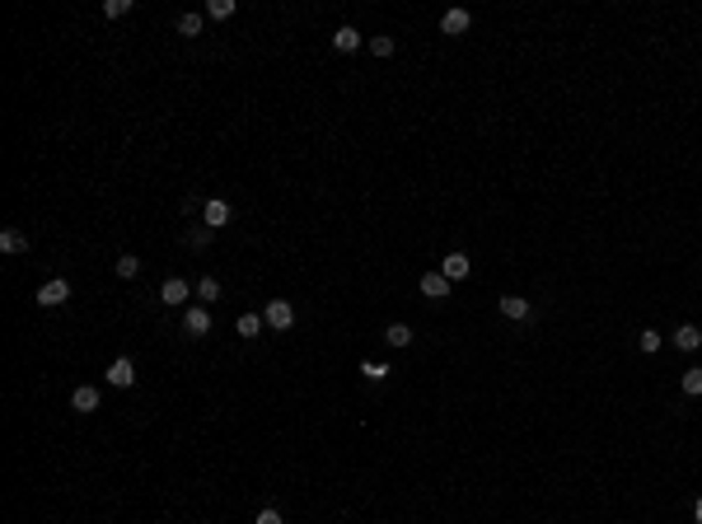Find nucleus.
Here are the masks:
<instances>
[{
	"label": "nucleus",
	"mask_w": 702,
	"mask_h": 524,
	"mask_svg": "<svg viewBox=\"0 0 702 524\" xmlns=\"http://www.w3.org/2000/svg\"><path fill=\"white\" fill-rule=\"evenodd\" d=\"M253 524H286V520H281V510H277V506H263Z\"/></svg>",
	"instance_id": "nucleus-27"
},
{
	"label": "nucleus",
	"mask_w": 702,
	"mask_h": 524,
	"mask_svg": "<svg viewBox=\"0 0 702 524\" xmlns=\"http://www.w3.org/2000/svg\"><path fill=\"white\" fill-rule=\"evenodd\" d=\"M197 295H202V300H220V281L216 277H202V281H197Z\"/></svg>",
	"instance_id": "nucleus-23"
},
{
	"label": "nucleus",
	"mask_w": 702,
	"mask_h": 524,
	"mask_svg": "<svg viewBox=\"0 0 702 524\" xmlns=\"http://www.w3.org/2000/svg\"><path fill=\"white\" fill-rule=\"evenodd\" d=\"M230 15H234V0H206V19L220 24V19H230Z\"/></svg>",
	"instance_id": "nucleus-20"
},
{
	"label": "nucleus",
	"mask_w": 702,
	"mask_h": 524,
	"mask_svg": "<svg viewBox=\"0 0 702 524\" xmlns=\"http://www.w3.org/2000/svg\"><path fill=\"white\" fill-rule=\"evenodd\" d=\"M370 52H374V57H393V38H389V33L370 38Z\"/></svg>",
	"instance_id": "nucleus-26"
},
{
	"label": "nucleus",
	"mask_w": 702,
	"mask_h": 524,
	"mask_svg": "<svg viewBox=\"0 0 702 524\" xmlns=\"http://www.w3.org/2000/svg\"><path fill=\"white\" fill-rule=\"evenodd\" d=\"M202 24H206V15H178V33H183V38H197Z\"/></svg>",
	"instance_id": "nucleus-19"
},
{
	"label": "nucleus",
	"mask_w": 702,
	"mask_h": 524,
	"mask_svg": "<svg viewBox=\"0 0 702 524\" xmlns=\"http://www.w3.org/2000/svg\"><path fill=\"white\" fill-rule=\"evenodd\" d=\"M211 239H216V230H211V225H197V230H187L183 244H187V248H206Z\"/></svg>",
	"instance_id": "nucleus-17"
},
{
	"label": "nucleus",
	"mask_w": 702,
	"mask_h": 524,
	"mask_svg": "<svg viewBox=\"0 0 702 524\" xmlns=\"http://www.w3.org/2000/svg\"><path fill=\"white\" fill-rule=\"evenodd\" d=\"M384 342H389V347H412V328H407V323H389V328H384Z\"/></svg>",
	"instance_id": "nucleus-16"
},
{
	"label": "nucleus",
	"mask_w": 702,
	"mask_h": 524,
	"mask_svg": "<svg viewBox=\"0 0 702 524\" xmlns=\"http://www.w3.org/2000/svg\"><path fill=\"white\" fill-rule=\"evenodd\" d=\"M468 267H473V262H468V253H445V262H440V277H445V281H464Z\"/></svg>",
	"instance_id": "nucleus-6"
},
{
	"label": "nucleus",
	"mask_w": 702,
	"mask_h": 524,
	"mask_svg": "<svg viewBox=\"0 0 702 524\" xmlns=\"http://www.w3.org/2000/svg\"><path fill=\"white\" fill-rule=\"evenodd\" d=\"M637 347H641V351H660V333H655V328H641Z\"/></svg>",
	"instance_id": "nucleus-22"
},
{
	"label": "nucleus",
	"mask_w": 702,
	"mask_h": 524,
	"mask_svg": "<svg viewBox=\"0 0 702 524\" xmlns=\"http://www.w3.org/2000/svg\"><path fill=\"white\" fill-rule=\"evenodd\" d=\"M117 277H122V281L140 277V258H136V253H122V258H117Z\"/></svg>",
	"instance_id": "nucleus-18"
},
{
	"label": "nucleus",
	"mask_w": 702,
	"mask_h": 524,
	"mask_svg": "<svg viewBox=\"0 0 702 524\" xmlns=\"http://www.w3.org/2000/svg\"><path fill=\"white\" fill-rule=\"evenodd\" d=\"M187 295H192V286H187L183 277H169V281H164V286H159V300H164V305H173V309L183 305Z\"/></svg>",
	"instance_id": "nucleus-7"
},
{
	"label": "nucleus",
	"mask_w": 702,
	"mask_h": 524,
	"mask_svg": "<svg viewBox=\"0 0 702 524\" xmlns=\"http://www.w3.org/2000/svg\"><path fill=\"white\" fill-rule=\"evenodd\" d=\"M66 300H71V281L66 277H52L43 291H38V305L43 309H57V305H66Z\"/></svg>",
	"instance_id": "nucleus-2"
},
{
	"label": "nucleus",
	"mask_w": 702,
	"mask_h": 524,
	"mask_svg": "<svg viewBox=\"0 0 702 524\" xmlns=\"http://www.w3.org/2000/svg\"><path fill=\"white\" fill-rule=\"evenodd\" d=\"M693 520L702 524V496H698V501H693Z\"/></svg>",
	"instance_id": "nucleus-28"
},
{
	"label": "nucleus",
	"mask_w": 702,
	"mask_h": 524,
	"mask_svg": "<svg viewBox=\"0 0 702 524\" xmlns=\"http://www.w3.org/2000/svg\"><path fill=\"white\" fill-rule=\"evenodd\" d=\"M360 43H365V38H360V33L351 29V24H342V29L332 33V47H337V52H356Z\"/></svg>",
	"instance_id": "nucleus-12"
},
{
	"label": "nucleus",
	"mask_w": 702,
	"mask_h": 524,
	"mask_svg": "<svg viewBox=\"0 0 702 524\" xmlns=\"http://www.w3.org/2000/svg\"><path fill=\"white\" fill-rule=\"evenodd\" d=\"M263 319H267V328H277V333H286V328L295 323V305H291V300H272V305L263 309Z\"/></svg>",
	"instance_id": "nucleus-1"
},
{
	"label": "nucleus",
	"mask_w": 702,
	"mask_h": 524,
	"mask_svg": "<svg viewBox=\"0 0 702 524\" xmlns=\"http://www.w3.org/2000/svg\"><path fill=\"white\" fill-rule=\"evenodd\" d=\"M131 10V0H103V19H122Z\"/></svg>",
	"instance_id": "nucleus-25"
},
{
	"label": "nucleus",
	"mask_w": 702,
	"mask_h": 524,
	"mask_svg": "<svg viewBox=\"0 0 702 524\" xmlns=\"http://www.w3.org/2000/svg\"><path fill=\"white\" fill-rule=\"evenodd\" d=\"M360 374H365L370 384H379V379H389V365H379V361H360Z\"/></svg>",
	"instance_id": "nucleus-21"
},
{
	"label": "nucleus",
	"mask_w": 702,
	"mask_h": 524,
	"mask_svg": "<svg viewBox=\"0 0 702 524\" xmlns=\"http://www.w3.org/2000/svg\"><path fill=\"white\" fill-rule=\"evenodd\" d=\"M183 333H187V337H206V333H211V309H206V305H192V309L183 314Z\"/></svg>",
	"instance_id": "nucleus-3"
},
{
	"label": "nucleus",
	"mask_w": 702,
	"mask_h": 524,
	"mask_svg": "<svg viewBox=\"0 0 702 524\" xmlns=\"http://www.w3.org/2000/svg\"><path fill=\"white\" fill-rule=\"evenodd\" d=\"M71 412H80V416H85V412H98V388H94V384H80L75 393H71Z\"/></svg>",
	"instance_id": "nucleus-8"
},
{
	"label": "nucleus",
	"mask_w": 702,
	"mask_h": 524,
	"mask_svg": "<svg viewBox=\"0 0 702 524\" xmlns=\"http://www.w3.org/2000/svg\"><path fill=\"white\" fill-rule=\"evenodd\" d=\"M501 314H506V319H515V323H525V319L534 314V305L525 300V295H501Z\"/></svg>",
	"instance_id": "nucleus-9"
},
{
	"label": "nucleus",
	"mask_w": 702,
	"mask_h": 524,
	"mask_svg": "<svg viewBox=\"0 0 702 524\" xmlns=\"http://www.w3.org/2000/svg\"><path fill=\"white\" fill-rule=\"evenodd\" d=\"M234 328H239V337H258V333L267 328V319H263V314H239V323H234Z\"/></svg>",
	"instance_id": "nucleus-15"
},
{
	"label": "nucleus",
	"mask_w": 702,
	"mask_h": 524,
	"mask_svg": "<svg viewBox=\"0 0 702 524\" xmlns=\"http://www.w3.org/2000/svg\"><path fill=\"white\" fill-rule=\"evenodd\" d=\"M674 347H679V351H698V347H702V328L698 323H684L679 333H674Z\"/></svg>",
	"instance_id": "nucleus-11"
},
{
	"label": "nucleus",
	"mask_w": 702,
	"mask_h": 524,
	"mask_svg": "<svg viewBox=\"0 0 702 524\" xmlns=\"http://www.w3.org/2000/svg\"><path fill=\"white\" fill-rule=\"evenodd\" d=\"M684 393H688V398H698V393H702V370H684Z\"/></svg>",
	"instance_id": "nucleus-24"
},
{
	"label": "nucleus",
	"mask_w": 702,
	"mask_h": 524,
	"mask_svg": "<svg viewBox=\"0 0 702 524\" xmlns=\"http://www.w3.org/2000/svg\"><path fill=\"white\" fill-rule=\"evenodd\" d=\"M0 253H29V234L24 230H5L0 234Z\"/></svg>",
	"instance_id": "nucleus-13"
},
{
	"label": "nucleus",
	"mask_w": 702,
	"mask_h": 524,
	"mask_svg": "<svg viewBox=\"0 0 702 524\" xmlns=\"http://www.w3.org/2000/svg\"><path fill=\"white\" fill-rule=\"evenodd\" d=\"M440 29L450 33V38H459V33L468 29V10H445V19H440Z\"/></svg>",
	"instance_id": "nucleus-14"
},
{
	"label": "nucleus",
	"mask_w": 702,
	"mask_h": 524,
	"mask_svg": "<svg viewBox=\"0 0 702 524\" xmlns=\"http://www.w3.org/2000/svg\"><path fill=\"white\" fill-rule=\"evenodd\" d=\"M202 216H206V225H211V230H225V225H230V216H234V206H230L225 197H211Z\"/></svg>",
	"instance_id": "nucleus-5"
},
{
	"label": "nucleus",
	"mask_w": 702,
	"mask_h": 524,
	"mask_svg": "<svg viewBox=\"0 0 702 524\" xmlns=\"http://www.w3.org/2000/svg\"><path fill=\"white\" fill-rule=\"evenodd\" d=\"M421 295H426V300H450V281L440 277V272H426V277H421Z\"/></svg>",
	"instance_id": "nucleus-10"
},
{
	"label": "nucleus",
	"mask_w": 702,
	"mask_h": 524,
	"mask_svg": "<svg viewBox=\"0 0 702 524\" xmlns=\"http://www.w3.org/2000/svg\"><path fill=\"white\" fill-rule=\"evenodd\" d=\"M103 379H108L112 388H131V384H136V365H131L126 356H117V361L108 365V374H103Z\"/></svg>",
	"instance_id": "nucleus-4"
}]
</instances>
